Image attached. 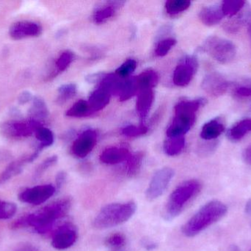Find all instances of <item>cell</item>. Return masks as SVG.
<instances>
[{
    "label": "cell",
    "instance_id": "6da1fadb",
    "mask_svg": "<svg viewBox=\"0 0 251 251\" xmlns=\"http://www.w3.org/2000/svg\"><path fill=\"white\" fill-rule=\"evenodd\" d=\"M72 203L69 197L56 200L33 213L24 215L12 224L11 228L19 229L29 226L39 234L47 233L57 221L69 213Z\"/></svg>",
    "mask_w": 251,
    "mask_h": 251
},
{
    "label": "cell",
    "instance_id": "7a4b0ae2",
    "mask_svg": "<svg viewBox=\"0 0 251 251\" xmlns=\"http://www.w3.org/2000/svg\"><path fill=\"white\" fill-rule=\"evenodd\" d=\"M228 212V208L220 200H212L203 205L181 228L187 237H194L213 224L221 221Z\"/></svg>",
    "mask_w": 251,
    "mask_h": 251
},
{
    "label": "cell",
    "instance_id": "3957f363",
    "mask_svg": "<svg viewBox=\"0 0 251 251\" xmlns=\"http://www.w3.org/2000/svg\"><path fill=\"white\" fill-rule=\"evenodd\" d=\"M206 102L203 97L178 102L175 106V117L167 129L168 137L185 135L194 125L196 113Z\"/></svg>",
    "mask_w": 251,
    "mask_h": 251
},
{
    "label": "cell",
    "instance_id": "277c9868",
    "mask_svg": "<svg viewBox=\"0 0 251 251\" xmlns=\"http://www.w3.org/2000/svg\"><path fill=\"white\" fill-rule=\"evenodd\" d=\"M202 190V184L196 179L188 180L176 188L171 193L164 209L165 221H171L179 216L186 205L196 197Z\"/></svg>",
    "mask_w": 251,
    "mask_h": 251
},
{
    "label": "cell",
    "instance_id": "5b68a950",
    "mask_svg": "<svg viewBox=\"0 0 251 251\" xmlns=\"http://www.w3.org/2000/svg\"><path fill=\"white\" fill-rule=\"evenodd\" d=\"M137 210L133 201L111 203L101 209L94 219L93 225L99 230L107 229L127 222Z\"/></svg>",
    "mask_w": 251,
    "mask_h": 251
},
{
    "label": "cell",
    "instance_id": "8992f818",
    "mask_svg": "<svg viewBox=\"0 0 251 251\" xmlns=\"http://www.w3.org/2000/svg\"><path fill=\"white\" fill-rule=\"evenodd\" d=\"M200 50L221 63H230L237 54V47L232 41L217 35L208 37Z\"/></svg>",
    "mask_w": 251,
    "mask_h": 251
},
{
    "label": "cell",
    "instance_id": "52a82bcc",
    "mask_svg": "<svg viewBox=\"0 0 251 251\" xmlns=\"http://www.w3.org/2000/svg\"><path fill=\"white\" fill-rule=\"evenodd\" d=\"M41 126L42 123L30 119L4 121L0 123V134L9 139L25 138L32 135Z\"/></svg>",
    "mask_w": 251,
    "mask_h": 251
},
{
    "label": "cell",
    "instance_id": "ba28073f",
    "mask_svg": "<svg viewBox=\"0 0 251 251\" xmlns=\"http://www.w3.org/2000/svg\"><path fill=\"white\" fill-rule=\"evenodd\" d=\"M199 68V61L194 56H184L174 72V83L177 86L184 87L191 82Z\"/></svg>",
    "mask_w": 251,
    "mask_h": 251
},
{
    "label": "cell",
    "instance_id": "9c48e42d",
    "mask_svg": "<svg viewBox=\"0 0 251 251\" xmlns=\"http://www.w3.org/2000/svg\"><path fill=\"white\" fill-rule=\"evenodd\" d=\"M174 176V169L170 167H164L155 172L146 190V198L152 201L162 195Z\"/></svg>",
    "mask_w": 251,
    "mask_h": 251
},
{
    "label": "cell",
    "instance_id": "30bf717a",
    "mask_svg": "<svg viewBox=\"0 0 251 251\" xmlns=\"http://www.w3.org/2000/svg\"><path fill=\"white\" fill-rule=\"evenodd\" d=\"M55 192L56 187L51 184L36 186L21 192L19 194V199L22 203L39 206L52 197Z\"/></svg>",
    "mask_w": 251,
    "mask_h": 251
},
{
    "label": "cell",
    "instance_id": "8fae6325",
    "mask_svg": "<svg viewBox=\"0 0 251 251\" xmlns=\"http://www.w3.org/2000/svg\"><path fill=\"white\" fill-rule=\"evenodd\" d=\"M201 86L208 94L218 97L226 92L229 88L230 83L219 72H213L204 77Z\"/></svg>",
    "mask_w": 251,
    "mask_h": 251
},
{
    "label": "cell",
    "instance_id": "7c38bea8",
    "mask_svg": "<svg viewBox=\"0 0 251 251\" xmlns=\"http://www.w3.org/2000/svg\"><path fill=\"white\" fill-rule=\"evenodd\" d=\"M97 142V133L94 130H87L79 136L72 144V153L79 159L86 157Z\"/></svg>",
    "mask_w": 251,
    "mask_h": 251
},
{
    "label": "cell",
    "instance_id": "4fadbf2b",
    "mask_svg": "<svg viewBox=\"0 0 251 251\" xmlns=\"http://www.w3.org/2000/svg\"><path fill=\"white\" fill-rule=\"evenodd\" d=\"M42 33L41 25L31 21H19L15 22L9 28V35L13 40L38 37Z\"/></svg>",
    "mask_w": 251,
    "mask_h": 251
},
{
    "label": "cell",
    "instance_id": "5bb4252c",
    "mask_svg": "<svg viewBox=\"0 0 251 251\" xmlns=\"http://www.w3.org/2000/svg\"><path fill=\"white\" fill-rule=\"evenodd\" d=\"M77 240V232L72 225L60 227L51 240V246L57 250H66L72 247Z\"/></svg>",
    "mask_w": 251,
    "mask_h": 251
},
{
    "label": "cell",
    "instance_id": "9a60e30c",
    "mask_svg": "<svg viewBox=\"0 0 251 251\" xmlns=\"http://www.w3.org/2000/svg\"><path fill=\"white\" fill-rule=\"evenodd\" d=\"M130 156L129 150L125 147H108L100 155V161L106 165H117L126 162Z\"/></svg>",
    "mask_w": 251,
    "mask_h": 251
},
{
    "label": "cell",
    "instance_id": "2e32d148",
    "mask_svg": "<svg viewBox=\"0 0 251 251\" xmlns=\"http://www.w3.org/2000/svg\"><path fill=\"white\" fill-rule=\"evenodd\" d=\"M225 17L221 4L206 6L201 10L199 19L206 26H214L219 24Z\"/></svg>",
    "mask_w": 251,
    "mask_h": 251
},
{
    "label": "cell",
    "instance_id": "e0dca14e",
    "mask_svg": "<svg viewBox=\"0 0 251 251\" xmlns=\"http://www.w3.org/2000/svg\"><path fill=\"white\" fill-rule=\"evenodd\" d=\"M111 95L110 91L101 85L94 90L91 93L88 102L91 113L100 112L104 109L110 103Z\"/></svg>",
    "mask_w": 251,
    "mask_h": 251
},
{
    "label": "cell",
    "instance_id": "ac0fdd59",
    "mask_svg": "<svg viewBox=\"0 0 251 251\" xmlns=\"http://www.w3.org/2000/svg\"><path fill=\"white\" fill-rule=\"evenodd\" d=\"M125 1H107L102 5L97 7L94 13V21L96 24H102L107 22L116 14V10L122 7Z\"/></svg>",
    "mask_w": 251,
    "mask_h": 251
},
{
    "label": "cell",
    "instance_id": "d6986e66",
    "mask_svg": "<svg viewBox=\"0 0 251 251\" xmlns=\"http://www.w3.org/2000/svg\"><path fill=\"white\" fill-rule=\"evenodd\" d=\"M153 100H154V93L152 88L140 90L139 91L136 109L141 119L142 123L147 117L149 111L151 110V108L153 104Z\"/></svg>",
    "mask_w": 251,
    "mask_h": 251
},
{
    "label": "cell",
    "instance_id": "ffe728a7",
    "mask_svg": "<svg viewBox=\"0 0 251 251\" xmlns=\"http://www.w3.org/2000/svg\"><path fill=\"white\" fill-rule=\"evenodd\" d=\"M225 130V124L221 118L216 117L211 119L202 127L201 137L205 141L216 139Z\"/></svg>",
    "mask_w": 251,
    "mask_h": 251
},
{
    "label": "cell",
    "instance_id": "44dd1931",
    "mask_svg": "<svg viewBox=\"0 0 251 251\" xmlns=\"http://www.w3.org/2000/svg\"><path fill=\"white\" fill-rule=\"evenodd\" d=\"M29 156H24L18 160L11 162L0 175V187L6 182L19 175L23 171L24 167L26 164L30 163Z\"/></svg>",
    "mask_w": 251,
    "mask_h": 251
},
{
    "label": "cell",
    "instance_id": "7402d4cb",
    "mask_svg": "<svg viewBox=\"0 0 251 251\" xmlns=\"http://www.w3.org/2000/svg\"><path fill=\"white\" fill-rule=\"evenodd\" d=\"M32 104L28 111V119H33L42 123L49 116V110L45 101L41 97L35 96L32 99Z\"/></svg>",
    "mask_w": 251,
    "mask_h": 251
},
{
    "label": "cell",
    "instance_id": "603a6c76",
    "mask_svg": "<svg viewBox=\"0 0 251 251\" xmlns=\"http://www.w3.org/2000/svg\"><path fill=\"white\" fill-rule=\"evenodd\" d=\"M251 132V119H243L234 124L227 132V137L232 141L243 139Z\"/></svg>",
    "mask_w": 251,
    "mask_h": 251
},
{
    "label": "cell",
    "instance_id": "cb8c5ba5",
    "mask_svg": "<svg viewBox=\"0 0 251 251\" xmlns=\"http://www.w3.org/2000/svg\"><path fill=\"white\" fill-rule=\"evenodd\" d=\"M185 146L184 136L168 137L163 144V150L165 154L169 156H175L181 153Z\"/></svg>",
    "mask_w": 251,
    "mask_h": 251
},
{
    "label": "cell",
    "instance_id": "d4e9b609",
    "mask_svg": "<svg viewBox=\"0 0 251 251\" xmlns=\"http://www.w3.org/2000/svg\"><path fill=\"white\" fill-rule=\"evenodd\" d=\"M139 91L140 90L152 88L156 86L159 82V76L153 69H147L142 72L138 76L136 77Z\"/></svg>",
    "mask_w": 251,
    "mask_h": 251
},
{
    "label": "cell",
    "instance_id": "484cf974",
    "mask_svg": "<svg viewBox=\"0 0 251 251\" xmlns=\"http://www.w3.org/2000/svg\"><path fill=\"white\" fill-rule=\"evenodd\" d=\"M35 137L37 140L39 141L38 147L36 150L40 152L46 147H50L52 145L54 141V134L51 130L45 127H40L35 132Z\"/></svg>",
    "mask_w": 251,
    "mask_h": 251
},
{
    "label": "cell",
    "instance_id": "4316f807",
    "mask_svg": "<svg viewBox=\"0 0 251 251\" xmlns=\"http://www.w3.org/2000/svg\"><path fill=\"white\" fill-rule=\"evenodd\" d=\"M139 91L138 85L137 84L136 77L128 78L124 81L119 91V99L121 101H126L129 100L133 96L135 95Z\"/></svg>",
    "mask_w": 251,
    "mask_h": 251
},
{
    "label": "cell",
    "instance_id": "83f0119b",
    "mask_svg": "<svg viewBox=\"0 0 251 251\" xmlns=\"http://www.w3.org/2000/svg\"><path fill=\"white\" fill-rule=\"evenodd\" d=\"M143 158L144 155L142 152L131 154L129 158L127 159L126 165V173L127 176L133 177L138 173L143 164Z\"/></svg>",
    "mask_w": 251,
    "mask_h": 251
},
{
    "label": "cell",
    "instance_id": "f1b7e54d",
    "mask_svg": "<svg viewBox=\"0 0 251 251\" xmlns=\"http://www.w3.org/2000/svg\"><path fill=\"white\" fill-rule=\"evenodd\" d=\"M247 2L245 1H224L221 3V7H222L223 12H224L225 16H228L229 18L234 17L237 16L240 11L243 10Z\"/></svg>",
    "mask_w": 251,
    "mask_h": 251
},
{
    "label": "cell",
    "instance_id": "f546056e",
    "mask_svg": "<svg viewBox=\"0 0 251 251\" xmlns=\"http://www.w3.org/2000/svg\"><path fill=\"white\" fill-rule=\"evenodd\" d=\"M91 113V111L88 102L80 100L75 103L66 112V115L69 117H84Z\"/></svg>",
    "mask_w": 251,
    "mask_h": 251
},
{
    "label": "cell",
    "instance_id": "4dcf8cb0",
    "mask_svg": "<svg viewBox=\"0 0 251 251\" xmlns=\"http://www.w3.org/2000/svg\"><path fill=\"white\" fill-rule=\"evenodd\" d=\"M191 1L189 0H169L165 2V10L171 16L182 13L190 7Z\"/></svg>",
    "mask_w": 251,
    "mask_h": 251
},
{
    "label": "cell",
    "instance_id": "1f68e13d",
    "mask_svg": "<svg viewBox=\"0 0 251 251\" xmlns=\"http://www.w3.org/2000/svg\"><path fill=\"white\" fill-rule=\"evenodd\" d=\"M77 93L76 84H68L62 85L58 88V97L57 102L59 104H63L68 100L75 97Z\"/></svg>",
    "mask_w": 251,
    "mask_h": 251
},
{
    "label": "cell",
    "instance_id": "d6a6232c",
    "mask_svg": "<svg viewBox=\"0 0 251 251\" xmlns=\"http://www.w3.org/2000/svg\"><path fill=\"white\" fill-rule=\"evenodd\" d=\"M233 94L237 98H251V78L243 80L236 85L233 89Z\"/></svg>",
    "mask_w": 251,
    "mask_h": 251
},
{
    "label": "cell",
    "instance_id": "836d02e7",
    "mask_svg": "<svg viewBox=\"0 0 251 251\" xmlns=\"http://www.w3.org/2000/svg\"><path fill=\"white\" fill-rule=\"evenodd\" d=\"M75 55L70 50L63 52L56 61V75L64 72L75 60Z\"/></svg>",
    "mask_w": 251,
    "mask_h": 251
},
{
    "label": "cell",
    "instance_id": "e575fe53",
    "mask_svg": "<svg viewBox=\"0 0 251 251\" xmlns=\"http://www.w3.org/2000/svg\"><path fill=\"white\" fill-rule=\"evenodd\" d=\"M177 41L174 38H165L159 40L156 45L155 53L159 57H163L166 56L173 47L176 44Z\"/></svg>",
    "mask_w": 251,
    "mask_h": 251
},
{
    "label": "cell",
    "instance_id": "d590c367",
    "mask_svg": "<svg viewBox=\"0 0 251 251\" xmlns=\"http://www.w3.org/2000/svg\"><path fill=\"white\" fill-rule=\"evenodd\" d=\"M17 212V206L12 202L0 199V220H8L13 218Z\"/></svg>",
    "mask_w": 251,
    "mask_h": 251
},
{
    "label": "cell",
    "instance_id": "8d00e7d4",
    "mask_svg": "<svg viewBox=\"0 0 251 251\" xmlns=\"http://www.w3.org/2000/svg\"><path fill=\"white\" fill-rule=\"evenodd\" d=\"M137 68V62L134 59H128L116 69V74L119 78H126L134 72Z\"/></svg>",
    "mask_w": 251,
    "mask_h": 251
},
{
    "label": "cell",
    "instance_id": "74e56055",
    "mask_svg": "<svg viewBox=\"0 0 251 251\" xmlns=\"http://www.w3.org/2000/svg\"><path fill=\"white\" fill-rule=\"evenodd\" d=\"M126 237L122 233H116L109 236L105 240V245L108 247L116 249L125 246Z\"/></svg>",
    "mask_w": 251,
    "mask_h": 251
},
{
    "label": "cell",
    "instance_id": "f35d334b",
    "mask_svg": "<svg viewBox=\"0 0 251 251\" xmlns=\"http://www.w3.org/2000/svg\"><path fill=\"white\" fill-rule=\"evenodd\" d=\"M148 128L145 125H141L139 127L135 125H128L122 130V134L126 137H140L147 134Z\"/></svg>",
    "mask_w": 251,
    "mask_h": 251
},
{
    "label": "cell",
    "instance_id": "ab89813d",
    "mask_svg": "<svg viewBox=\"0 0 251 251\" xmlns=\"http://www.w3.org/2000/svg\"><path fill=\"white\" fill-rule=\"evenodd\" d=\"M57 160H58V159H57V156H52L47 158L46 160H44V162L37 167L36 170H35V173H34V178H39V177L41 176V175H43L49 168L55 165V164L57 163Z\"/></svg>",
    "mask_w": 251,
    "mask_h": 251
},
{
    "label": "cell",
    "instance_id": "60d3db41",
    "mask_svg": "<svg viewBox=\"0 0 251 251\" xmlns=\"http://www.w3.org/2000/svg\"><path fill=\"white\" fill-rule=\"evenodd\" d=\"M32 93L29 91H24L19 94L18 97V103L19 105H25L30 102L33 99Z\"/></svg>",
    "mask_w": 251,
    "mask_h": 251
},
{
    "label": "cell",
    "instance_id": "b9f144b4",
    "mask_svg": "<svg viewBox=\"0 0 251 251\" xmlns=\"http://www.w3.org/2000/svg\"><path fill=\"white\" fill-rule=\"evenodd\" d=\"M105 75L106 74L104 72H97V73H93L88 75L85 79L89 84H96V83L101 82Z\"/></svg>",
    "mask_w": 251,
    "mask_h": 251
},
{
    "label": "cell",
    "instance_id": "7bdbcfd3",
    "mask_svg": "<svg viewBox=\"0 0 251 251\" xmlns=\"http://www.w3.org/2000/svg\"><path fill=\"white\" fill-rule=\"evenodd\" d=\"M66 178H67V175L64 171H60L56 175L55 181H56V187L57 189H60L63 187V184L66 183Z\"/></svg>",
    "mask_w": 251,
    "mask_h": 251
},
{
    "label": "cell",
    "instance_id": "ee69618b",
    "mask_svg": "<svg viewBox=\"0 0 251 251\" xmlns=\"http://www.w3.org/2000/svg\"><path fill=\"white\" fill-rule=\"evenodd\" d=\"M13 251H39V249L30 243H23L18 246Z\"/></svg>",
    "mask_w": 251,
    "mask_h": 251
},
{
    "label": "cell",
    "instance_id": "f6af8a7d",
    "mask_svg": "<svg viewBox=\"0 0 251 251\" xmlns=\"http://www.w3.org/2000/svg\"><path fill=\"white\" fill-rule=\"evenodd\" d=\"M243 159L246 164L251 165V144H249L243 151Z\"/></svg>",
    "mask_w": 251,
    "mask_h": 251
},
{
    "label": "cell",
    "instance_id": "bcb514c9",
    "mask_svg": "<svg viewBox=\"0 0 251 251\" xmlns=\"http://www.w3.org/2000/svg\"><path fill=\"white\" fill-rule=\"evenodd\" d=\"M10 113L13 117L16 118V119H22V114L21 113V111L18 108H12L10 109Z\"/></svg>",
    "mask_w": 251,
    "mask_h": 251
},
{
    "label": "cell",
    "instance_id": "7dc6e473",
    "mask_svg": "<svg viewBox=\"0 0 251 251\" xmlns=\"http://www.w3.org/2000/svg\"><path fill=\"white\" fill-rule=\"evenodd\" d=\"M245 212H246V215L250 218L251 221V198L249 199L246 203Z\"/></svg>",
    "mask_w": 251,
    "mask_h": 251
},
{
    "label": "cell",
    "instance_id": "c3c4849f",
    "mask_svg": "<svg viewBox=\"0 0 251 251\" xmlns=\"http://www.w3.org/2000/svg\"><path fill=\"white\" fill-rule=\"evenodd\" d=\"M143 246H144L145 249H147L148 251L153 250V249H156V245L150 241L144 242Z\"/></svg>",
    "mask_w": 251,
    "mask_h": 251
},
{
    "label": "cell",
    "instance_id": "681fc988",
    "mask_svg": "<svg viewBox=\"0 0 251 251\" xmlns=\"http://www.w3.org/2000/svg\"><path fill=\"white\" fill-rule=\"evenodd\" d=\"M7 153H6V152L1 151V150H0V162L6 159V157H7Z\"/></svg>",
    "mask_w": 251,
    "mask_h": 251
},
{
    "label": "cell",
    "instance_id": "f907efd6",
    "mask_svg": "<svg viewBox=\"0 0 251 251\" xmlns=\"http://www.w3.org/2000/svg\"><path fill=\"white\" fill-rule=\"evenodd\" d=\"M248 32H249V38L251 42V22L248 25Z\"/></svg>",
    "mask_w": 251,
    "mask_h": 251
},
{
    "label": "cell",
    "instance_id": "816d5d0a",
    "mask_svg": "<svg viewBox=\"0 0 251 251\" xmlns=\"http://www.w3.org/2000/svg\"></svg>",
    "mask_w": 251,
    "mask_h": 251
}]
</instances>
